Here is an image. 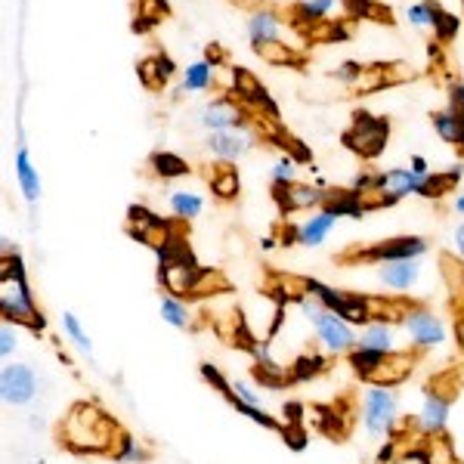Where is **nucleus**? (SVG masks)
I'll return each mask as SVG.
<instances>
[{"instance_id": "obj_15", "label": "nucleus", "mask_w": 464, "mask_h": 464, "mask_svg": "<svg viewBox=\"0 0 464 464\" xmlns=\"http://www.w3.org/2000/svg\"><path fill=\"white\" fill-rule=\"evenodd\" d=\"M334 192L322 189L310 183H291L285 189H276V201L285 214H304V211H322Z\"/></svg>"}, {"instance_id": "obj_10", "label": "nucleus", "mask_w": 464, "mask_h": 464, "mask_svg": "<svg viewBox=\"0 0 464 464\" xmlns=\"http://www.w3.org/2000/svg\"><path fill=\"white\" fill-rule=\"evenodd\" d=\"M254 146H257V137H254V130H248V127H232V130H217L205 137V149L223 164H236Z\"/></svg>"}, {"instance_id": "obj_2", "label": "nucleus", "mask_w": 464, "mask_h": 464, "mask_svg": "<svg viewBox=\"0 0 464 464\" xmlns=\"http://www.w3.org/2000/svg\"><path fill=\"white\" fill-rule=\"evenodd\" d=\"M295 306L306 319V325L313 328L316 343L328 356H350L359 347V328L353 322H347L343 316H338V313L325 310L313 295L301 291V295L295 297Z\"/></svg>"}, {"instance_id": "obj_35", "label": "nucleus", "mask_w": 464, "mask_h": 464, "mask_svg": "<svg viewBox=\"0 0 464 464\" xmlns=\"http://www.w3.org/2000/svg\"><path fill=\"white\" fill-rule=\"evenodd\" d=\"M452 251L464 260V223H459L455 232H452Z\"/></svg>"}, {"instance_id": "obj_11", "label": "nucleus", "mask_w": 464, "mask_h": 464, "mask_svg": "<svg viewBox=\"0 0 464 464\" xmlns=\"http://www.w3.org/2000/svg\"><path fill=\"white\" fill-rule=\"evenodd\" d=\"M428 238L421 236H400L387 238V242L372 245L369 251H362L359 257L369 260V264H391V260H421L428 254Z\"/></svg>"}, {"instance_id": "obj_31", "label": "nucleus", "mask_w": 464, "mask_h": 464, "mask_svg": "<svg viewBox=\"0 0 464 464\" xmlns=\"http://www.w3.org/2000/svg\"><path fill=\"white\" fill-rule=\"evenodd\" d=\"M269 183H273V189H285V186L297 183L295 159H276L273 168H269Z\"/></svg>"}, {"instance_id": "obj_21", "label": "nucleus", "mask_w": 464, "mask_h": 464, "mask_svg": "<svg viewBox=\"0 0 464 464\" xmlns=\"http://www.w3.org/2000/svg\"><path fill=\"white\" fill-rule=\"evenodd\" d=\"M433 130L440 133V140H446L449 146L464 149V109H443L430 115Z\"/></svg>"}, {"instance_id": "obj_22", "label": "nucleus", "mask_w": 464, "mask_h": 464, "mask_svg": "<svg viewBox=\"0 0 464 464\" xmlns=\"http://www.w3.org/2000/svg\"><path fill=\"white\" fill-rule=\"evenodd\" d=\"M347 362H350V369L356 372L362 381H378V375L384 372V365L391 362V356H384V353H378V350H365V347H356L353 353L347 356Z\"/></svg>"}, {"instance_id": "obj_13", "label": "nucleus", "mask_w": 464, "mask_h": 464, "mask_svg": "<svg viewBox=\"0 0 464 464\" xmlns=\"http://www.w3.org/2000/svg\"><path fill=\"white\" fill-rule=\"evenodd\" d=\"M375 266V282L393 295H409L421 285V264L418 260H391V264H372Z\"/></svg>"}, {"instance_id": "obj_25", "label": "nucleus", "mask_w": 464, "mask_h": 464, "mask_svg": "<svg viewBox=\"0 0 464 464\" xmlns=\"http://www.w3.org/2000/svg\"><path fill=\"white\" fill-rule=\"evenodd\" d=\"M168 208L177 220H196V217H201V211H205V198L189 189H174L168 196Z\"/></svg>"}, {"instance_id": "obj_16", "label": "nucleus", "mask_w": 464, "mask_h": 464, "mask_svg": "<svg viewBox=\"0 0 464 464\" xmlns=\"http://www.w3.org/2000/svg\"><path fill=\"white\" fill-rule=\"evenodd\" d=\"M347 146L356 149L359 155H378L381 149L387 146V121L381 118H372V115H356L353 127L347 130Z\"/></svg>"}, {"instance_id": "obj_27", "label": "nucleus", "mask_w": 464, "mask_h": 464, "mask_svg": "<svg viewBox=\"0 0 464 464\" xmlns=\"http://www.w3.org/2000/svg\"><path fill=\"white\" fill-rule=\"evenodd\" d=\"M111 455H115L118 464H146L149 461V449L143 446V440L130 437V433H121V440H118V446Z\"/></svg>"}, {"instance_id": "obj_32", "label": "nucleus", "mask_w": 464, "mask_h": 464, "mask_svg": "<svg viewBox=\"0 0 464 464\" xmlns=\"http://www.w3.org/2000/svg\"><path fill=\"white\" fill-rule=\"evenodd\" d=\"M437 4H430V0H424V4H411L406 10L409 22L415 28H437Z\"/></svg>"}, {"instance_id": "obj_20", "label": "nucleus", "mask_w": 464, "mask_h": 464, "mask_svg": "<svg viewBox=\"0 0 464 464\" xmlns=\"http://www.w3.org/2000/svg\"><path fill=\"white\" fill-rule=\"evenodd\" d=\"M282 34H285V28H282V16L276 10H269V6H260V10L251 13L248 19V41L251 47H266V44H276L282 41Z\"/></svg>"}, {"instance_id": "obj_8", "label": "nucleus", "mask_w": 464, "mask_h": 464, "mask_svg": "<svg viewBox=\"0 0 464 464\" xmlns=\"http://www.w3.org/2000/svg\"><path fill=\"white\" fill-rule=\"evenodd\" d=\"M205 375L217 381V387H220V393L232 402V409L242 411V415L248 418V421L260 424V428H269V430L279 428V424H276V418L269 415L266 406H264V396H260V391L251 384V381H245V378L223 381V378H217L211 369H205Z\"/></svg>"}, {"instance_id": "obj_3", "label": "nucleus", "mask_w": 464, "mask_h": 464, "mask_svg": "<svg viewBox=\"0 0 464 464\" xmlns=\"http://www.w3.org/2000/svg\"><path fill=\"white\" fill-rule=\"evenodd\" d=\"M0 313L4 322L25 328H44V313L34 301V291L28 285V276L22 260L13 254V260H4V279H0Z\"/></svg>"}, {"instance_id": "obj_24", "label": "nucleus", "mask_w": 464, "mask_h": 464, "mask_svg": "<svg viewBox=\"0 0 464 464\" xmlns=\"http://www.w3.org/2000/svg\"><path fill=\"white\" fill-rule=\"evenodd\" d=\"M159 313L170 328H177V332H186V328L192 325V306L177 295H164L159 301Z\"/></svg>"}, {"instance_id": "obj_5", "label": "nucleus", "mask_w": 464, "mask_h": 464, "mask_svg": "<svg viewBox=\"0 0 464 464\" xmlns=\"http://www.w3.org/2000/svg\"><path fill=\"white\" fill-rule=\"evenodd\" d=\"M359 421H362V430L372 443H381L387 440L400 421V396H396L393 387L387 384H369L362 391V406H359Z\"/></svg>"}, {"instance_id": "obj_36", "label": "nucleus", "mask_w": 464, "mask_h": 464, "mask_svg": "<svg viewBox=\"0 0 464 464\" xmlns=\"http://www.w3.org/2000/svg\"><path fill=\"white\" fill-rule=\"evenodd\" d=\"M411 170H418V174H430L428 159H421V155H411Z\"/></svg>"}, {"instance_id": "obj_26", "label": "nucleus", "mask_w": 464, "mask_h": 464, "mask_svg": "<svg viewBox=\"0 0 464 464\" xmlns=\"http://www.w3.org/2000/svg\"><path fill=\"white\" fill-rule=\"evenodd\" d=\"M338 10V0H297L295 16L301 22H328V16Z\"/></svg>"}, {"instance_id": "obj_4", "label": "nucleus", "mask_w": 464, "mask_h": 464, "mask_svg": "<svg viewBox=\"0 0 464 464\" xmlns=\"http://www.w3.org/2000/svg\"><path fill=\"white\" fill-rule=\"evenodd\" d=\"M459 183L455 174L437 177V174H418L411 168H391V170H381L375 174V196H381L384 205H393L400 198L409 196H421V198H440L443 192H449L452 186Z\"/></svg>"}, {"instance_id": "obj_6", "label": "nucleus", "mask_w": 464, "mask_h": 464, "mask_svg": "<svg viewBox=\"0 0 464 464\" xmlns=\"http://www.w3.org/2000/svg\"><path fill=\"white\" fill-rule=\"evenodd\" d=\"M400 328L406 334L409 347L418 350V353H433V350H443L449 343V325L430 306H406L400 316Z\"/></svg>"}, {"instance_id": "obj_19", "label": "nucleus", "mask_w": 464, "mask_h": 464, "mask_svg": "<svg viewBox=\"0 0 464 464\" xmlns=\"http://www.w3.org/2000/svg\"><path fill=\"white\" fill-rule=\"evenodd\" d=\"M359 347L365 350H378L384 356H396L400 353V334L391 322L384 319H369L362 328H359Z\"/></svg>"}, {"instance_id": "obj_12", "label": "nucleus", "mask_w": 464, "mask_h": 464, "mask_svg": "<svg viewBox=\"0 0 464 464\" xmlns=\"http://www.w3.org/2000/svg\"><path fill=\"white\" fill-rule=\"evenodd\" d=\"M341 214L332 205H325L322 211H313L310 217H304L301 223L291 227V245H304V248H319L325 245L328 232L338 227Z\"/></svg>"}, {"instance_id": "obj_14", "label": "nucleus", "mask_w": 464, "mask_h": 464, "mask_svg": "<svg viewBox=\"0 0 464 464\" xmlns=\"http://www.w3.org/2000/svg\"><path fill=\"white\" fill-rule=\"evenodd\" d=\"M196 121L205 127L208 133L217 130H232V127H245V109L238 106L229 96H217V100H208L205 106L196 111Z\"/></svg>"}, {"instance_id": "obj_17", "label": "nucleus", "mask_w": 464, "mask_h": 464, "mask_svg": "<svg viewBox=\"0 0 464 464\" xmlns=\"http://www.w3.org/2000/svg\"><path fill=\"white\" fill-rule=\"evenodd\" d=\"M13 174H16V186L25 198V205H37L41 201V192H44V183H41V174H37V164L28 152L25 140H19L16 146V155H13Z\"/></svg>"}, {"instance_id": "obj_37", "label": "nucleus", "mask_w": 464, "mask_h": 464, "mask_svg": "<svg viewBox=\"0 0 464 464\" xmlns=\"http://www.w3.org/2000/svg\"><path fill=\"white\" fill-rule=\"evenodd\" d=\"M455 211L464 217V192H459V196H455Z\"/></svg>"}, {"instance_id": "obj_1", "label": "nucleus", "mask_w": 464, "mask_h": 464, "mask_svg": "<svg viewBox=\"0 0 464 464\" xmlns=\"http://www.w3.org/2000/svg\"><path fill=\"white\" fill-rule=\"evenodd\" d=\"M121 430L115 418L106 415L96 402H78L59 424V443L81 455H106L115 452Z\"/></svg>"}, {"instance_id": "obj_30", "label": "nucleus", "mask_w": 464, "mask_h": 464, "mask_svg": "<svg viewBox=\"0 0 464 464\" xmlns=\"http://www.w3.org/2000/svg\"><path fill=\"white\" fill-rule=\"evenodd\" d=\"M211 189L217 198H232L238 196V174L232 164H220V168L211 174Z\"/></svg>"}, {"instance_id": "obj_33", "label": "nucleus", "mask_w": 464, "mask_h": 464, "mask_svg": "<svg viewBox=\"0 0 464 464\" xmlns=\"http://www.w3.org/2000/svg\"><path fill=\"white\" fill-rule=\"evenodd\" d=\"M16 350H19V325L4 322V325H0V359H4V362H13Z\"/></svg>"}, {"instance_id": "obj_29", "label": "nucleus", "mask_w": 464, "mask_h": 464, "mask_svg": "<svg viewBox=\"0 0 464 464\" xmlns=\"http://www.w3.org/2000/svg\"><path fill=\"white\" fill-rule=\"evenodd\" d=\"M152 170L159 174L161 179H179L189 174V164H186L179 155L174 152H155L152 155Z\"/></svg>"}, {"instance_id": "obj_7", "label": "nucleus", "mask_w": 464, "mask_h": 464, "mask_svg": "<svg viewBox=\"0 0 464 464\" xmlns=\"http://www.w3.org/2000/svg\"><path fill=\"white\" fill-rule=\"evenodd\" d=\"M301 288L306 291V295L316 297L325 310H332V313H338V316H343L347 322H353L356 328H362L365 322H369V316H372L369 301H365L362 295H353V291H341V288L328 285V282H322V279H304Z\"/></svg>"}, {"instance_id": "obj_34", "label": "nucleus", "mask_w": 464, "mask_h": 464, "mask_svg": "<svg viewBox=\"0 0 464 464\" xmlns=\"http://www.w3.org/2000/svg\"><path fill=\"white\" fill-rule=\"evenodd\" d=\"M260 59H266V63H279V65H285V63H297V56L291 53V50L285 47L282 41H276V44H266V47H257L254 50Z\"/></svg>"}, {"instance_id": "obj_9", "label": "nucleus", "mask_w": 464, "mask_h": 464, "mask_svg": "<svg viewBox=\"0 0 464 464\" xmlns=\"http://www.w3.org/2000/svg\"><path fill=\"white\" fill-rule=\"evenodd\" d=\"M37 391H41V381H37V372L32 365L16 362V359L0 365V400H4V406H32L37 400Z\"/></svg>"}, {"instance_id": "obj_23", "label": "nucleus", "mask_w": 464, "mask_h": 464, "mask_svg": "<svg viewBox=\"0 0 464 464\" xmlns=\"http://www.w3.org/2000/svg\"><path fill=\"white\" fill-rule=\"evenodd\" d=\"M59 328H63V338L72 343L74 350H78L81 356H87V359H93V341H90V334H87V328L81 325V319L74 316L72 310H65L63 316H59Z\"/></svg>"}, {"instance_id": "obj_28", "label": "nucleus", "mask_w": 464, "mask_h": 464, "mask_svg": "<svg viewBox=\"0 0 464 464\" xmlns=\"http://www.w3.org/2000/svg\"><path fill=\"white\" fill-rule=\"evenodd\" d=\"M214 84V63H192L189 69L183 74V93L189 90V93H201V90H208Z\"/></svg>"}, {"instance_id": "obj_38", "label": "nucleus", "mask_w": 464, "mask_h": 464, "mask_svg": "<svg viewBox=\"0 0 464 464\" xmlns=\"http://www.w3.org/2000/svg\"><path fill=\"white\" fill-rule=\"evenodd\" d=\"M375 464H387V461H375Z\"/></svg>"}, {"instance_id": "obj_18", "label": "nucleus", "mask_w": 464, "mask_h": 464, "mask_svg": "<svg viewBox=\"0 0 464 464\" xmlns=\"http://www.w3.org/2000/svg\"><path fill=\"white\" fill-rule=\"evenodd\" d=\"M449 415H452V402L443 393L428 391L421 400V409H418V428L428 437H443L449 428Z\"/></svg>"}]
</instances>
